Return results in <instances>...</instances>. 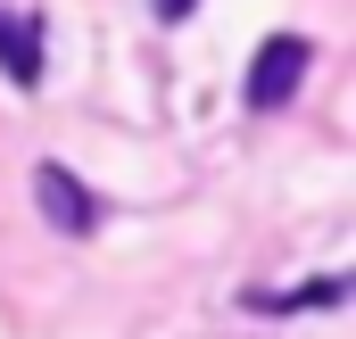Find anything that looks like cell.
Instances as JSON below:
<instances>
[{
  "label": "cell",
  "instance_id": "277c9868",
  "mask_svg": "<svg viewBox=\"0 0 356 339\" xmlns=\"http://www.w3.org/2000/svg\"><path fill=\"white\" fill-rule=\"evenodd\" d=\"M340 298H348L340 273H323V281H307V290H249L257 315H315V306H340Z\"/></svg>",
  "mask_w": 356,
  "mask_h": 339
},
{
  "label": "cell",
  "instance_id": "3957f363",
  "mask_svg": "<svg viewBox=\"0 0 356 339\" xmlns=\"http://www.w3.org/2000/svg\"><path fill=\"white\" fill-rule=\"evenodd\" d=\"M42 67H50V50H42V17H25V8H0V75L17 91L42 83Z\"/></svg>",
  "mask_w": 356,
  "mask_h": 339
},
{
  "label": "cell",
  "instance_id": "7a4b0ae2",
  "mask_svg": "<svg viewBox=\"0 0 356 339\" xmlns=\"http://www.w3.org/2000/svg\"><path fill=\"white\" fill-rule=\"evenodd\" d=\"M33 199H42L50 232H67V240H91V232H99V215H108V207H99V199H91L58 158H42V166H33Z\"/></svg>",
  "mask_w": 356,
  "mask_h": 339
},
{
  "label": "cell",
  "instance_id": "5b68a950",
  "mask_svg": "<svg viewBox=\"0 0 356 339\" xmlns=\"http://www.w3.org/2000/svg\"><path fill=\"white\" fill-rule=\"evenodd\" d=\"M191 8H199V0H149V17H158V25H182Z\"/></svg>",
  "mask_w": 356,
  "mask_h": 339
},
{
  "label": "cell",
  "instance_id": "6da1fadb",
  "mask_svg": "<svg viewBox=\"0 0 356 339\" xmlns=\"http://www.w3.org/2000/svg\"><path fill=\"white\" fill-rule=\"evenodd\" d=\"M307 67H315V42H307V33H266L257 58H249V108H257V116L290 108L298 83H307Z\"/></svg>",
  "mask_w": 356,
  "mask_h": 339
}]
</instances>
